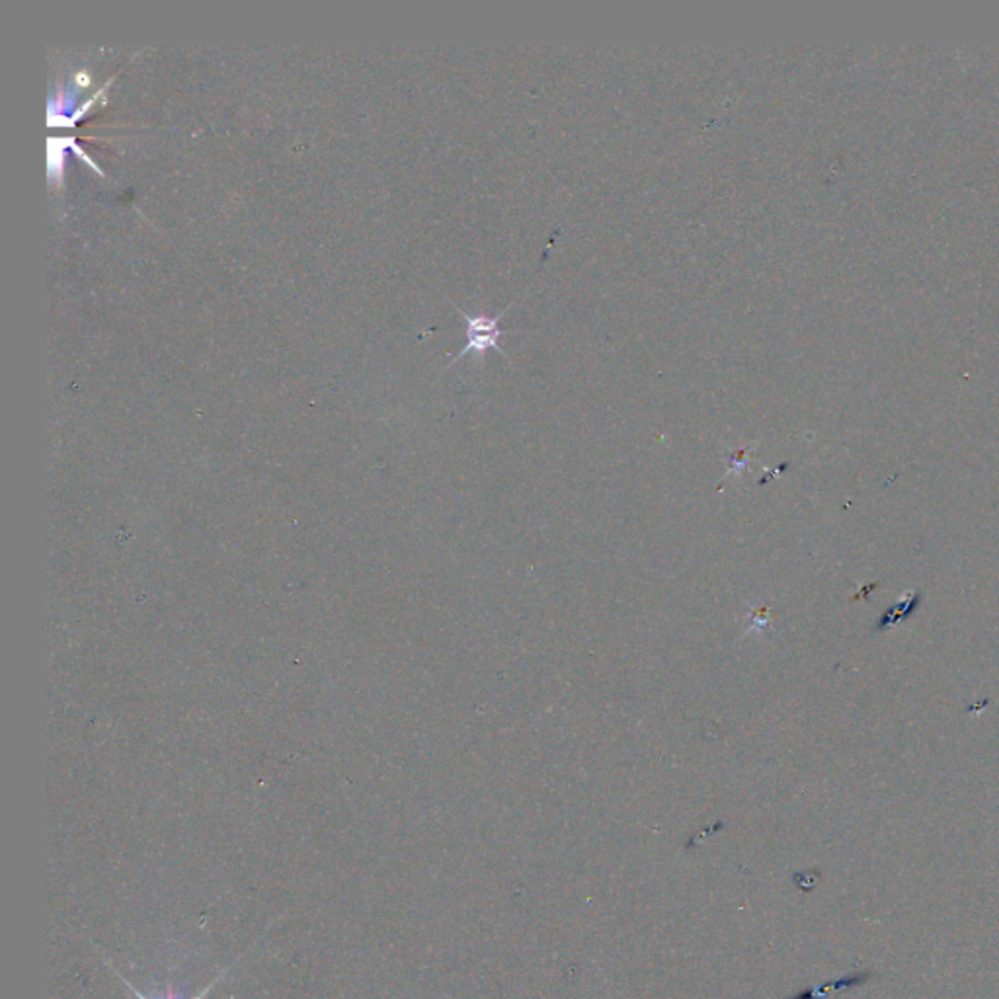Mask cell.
Instances as JSON below:
<instances>
[{
	"label": "cell",
	"mask_w": 999,
	"mask_h": 999,
	"mask_svg": "<svg viewBox=\"0 0 999 999\" xmlns=\"http://www.w3.org/2000/svg\"><path fill=\"white\" fill-rule=\"evenodd\" d=\"M516 301H512V303H509L504 311L498 312L496 317H488V315H468L467 311H463L460 307H455L457 312H460L461 319L467 322V344H465V348L451 360L447 368H451L453 363H457L461 358H465V356L471 352L476 353L481 360H483L484 353L488 352V350H496V352L502 353L504 358H509L508 352L499 348L498 340L502 337H506V334H516V332H506V330H502L498 322L502 317H506V312L514 307Z\"/></svg>",
	"instance_id": "1"
},
{
	"label": "cell",
	"mask_w": 999,
	"mask_h": 999,
	"mask_svg": "<svg viewBox=\"0 0 999 999\" xmlns=\"http://www.w3.org/2000/svg\"><path fill=\"white\" fill-rule=\"evenodd\" d=\"M120 978H122V982L125 983V988H130V990L133 991V996H135V998L137 999H181V996H178V993L174 991L173 983H168V988H166V996H164V998H148V996H145V993H141L137 988H133V983L127 982V980H125L122 975H120ZM219 980H222V976H219V978H215V982L209 983V986H207L204 991H199V993H197L196 998L194 999H204L205 996L209 993V990L214 988L215 983L219 982Z\"/></svg>",
	"instance_id": "2"
}]
</instances>
